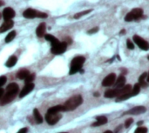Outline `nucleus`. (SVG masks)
I'll return each mask as SVG.
<instances>
[{
  "label": "nucleus",
  "instance_id": "obj_39",
  "mask_svg": "<svg viewBox=\"0 0 149 133\" xmlns=\"http://www.w3.org/2000/svg\"><path fill=\"white\" fill-rule=\"evenodd\" d=\"M104 133H113V132H111V131H107V132H105Z\"/></svg>",
  "mask_w": 149,
  "mask_h": 133
},
{
  "label": "nucleus",
  "instance_id": "obj_11",
  "mask_svg": "<svg viewBox=\"0 0 149 133\" xmlns=\"http://www.w3.org/2000/svg\"><path fill=\"white\" fill-rule=\"evenodd\" d=\"M14 17H15V11L12 8L7 7L3 10V17L5 21L11 20V18H13Z\"/></svg>",
  "mask_w": 149,
  "mask_h": 133
},
{
  "label": "nucleus",
  "instance_id": "obj_32",
  "mask_svg": "<svg viewBox=\"0 0 149 133\" xmlns=\"http://www.w3.org/2000/svg\"><path fill=\"white\" fill-rule=\"evenodd\" d=\"M7 81V78L5 76H1L0 77V87H2Z\"/></svg>",
  "mask_w": 149,
  "mask_h": 133
},
{
  "label": "nucleus",
  "instance_id": "obj_15",
  "mask_svg": "<svg viewBox=\"0 0 149 133\" xmlns=\"http://www.w3.org/2000/svg\"><path fill=\"white\" fill-rule=\"evenodd\" d=\"M14 25V22L12 20H8L5 21L1 26H0V33H3L4 31L9 30L10 29H11Z\"/></svg>",
  "mask_w": 149,
  "mask_h": 133
},
{
  "label": "nucleus",
  "instance_id": "obj_2",
  "mask_svg": "<svg viewBox=\"0 0 149 133\" xmlns=\"http://www.w3.org/2000/svg\"><path fill=\"white\" fill-rule=\"evenodd\" d=\"M85 60H86V58L84 57H82V56H79V57H74L72 60V63H71V68H70L69 74L73 75L76 72L80 71L81 69H82V65L85 63Z\"/></svg>",
  "mask_w": 149,
  "mask_h": 133
},
{
  "label": "nucleus",
  "instance_id": "obj_40",
  "mask_svg": "<svg viewBox=\"0 0 149 133\" xmlns=\"http://www.w3.org/2000/svg\"><path fill=\"white\" fill-rule=\"evenodd\" d=\"M60 133H67V132H60Z\"/></svg>",
  "mask_w": 149,
  "mask_h": 133
},
{
  "label": "nucleus",
  "instance_id": "obj_31",
  "mask_svg": "<svg viewBox=\"0 0 149 133\" xmlns=\"http://www.w3.org/2000/svg\"><path fill=\"white\" fill-rule=\"evenodd\" d=\"M133 122H134V119H133V118H128V119L126 121V123H125V127H126V128L130 127L131 125L133 124Z\"/></svg>",
  "mask_w": 149,
  "mask_h": 133
},
{
  "label": "nucleus",
  "instance_id": "obj_16",
  "mask_svg": "<svg viewBox=\"0 0 149 133\" xmlns=\"http://www.w3.org/2000/svg\"><path fill=\"white\" fill-rule=\"evenodd\" d=\"M46 24H45V23H41L38 26V28H37V30H36V34H37V36L38 37H43L44 36H45V30H46V26H45Z\"/></svg>",
  "mask_w": 149,
  "mask_h": 133
},
{
  "label": "nucleus",
  "instance_id": "obj_34",
  "mask_svg": "<svg viewBox=\"0 0 149 133\" xmlns=\"http://www.w3.org/2000/svg\"><path fill=\"white\" fill-rule=\"evenodd\" d=\"M28 132V129L27 128H23V129H20L17 133H27Z\"/></svg>",
  "mask_w": 149,
  "mask_h": 133
},
{
  "label": "nucleus",
  "instance_id": "obj_28",
  "mask_svg": "<svg viewBox=\"0 0 149 133\" xmlns=\"http://www.w3.org/2000/svg\"><path fill=\"white\" fill-rule=\"evenodd\" d=\"M34 79H35V74H31V73H30V74L25 78V79H24L25 81H24V82H25L26 84L32 83V81H33Z\"/></svg>",
  "mask_w": 149,
  "mask_h": 133
},
{
  "label": "nucleus",
  "instance_id": "obj_41",
  "mask_svg": "<svg viewBox=\"0 0 149 133\" xmlns=\"http://www.w3.org/2000/svg\"><path fill=\"white\" fill-rule=\"evenodd\" d=\"M0 17H1V14H0Z\"/></svg>",
  "mask_w": 149,
  "mask_h": 133
},
{
  "label": "nucleus",
  "instance_id": "obj_3",
  "mask_svg": "<svg viewBox=\"0 0 149 133\" xmlns=\"http://www.w3.org/2000/svg\"><path fill=\"white\" fill-rule=\"evenodd\" d=\"M140 91H141V86H140L139 84H136V85H134V87L132 88V90H131V91H130L129 93H127V94L121 95V96H120V97H117L116 101H117V102H120V101L127 100V99H128V98H132V97L136 96L137 94L140 93Z\"/></svg>",
  "mask_w": 149,
  "mask_h": 133
},
{
  "label": "nucleus",
  "instance_id": "obj_21",
  "mask_svg": "<svg viewBox=\"0 0 149 133\" xmlns=\"http://www.w3.org/2000/svg\"><path fill=\"white\" fill-rule=\"evenodd\" d=\"M29 74H30V72H29L28 70H26V69H21V70L17 72V78H19V79H21V80H24V79H25V78H26Z\"/></svg>",
  "mask_w": 149,
  "mask_h": 133
},
{
  "label": "nucleus",
  "instance_id": "obj_18",
  "mask_svg": "<svg viewBox=\"0 0 149 133\" xmlns=\"http://www.w3.org/2000/svg\"><path fill=\"white\" fill-rule=\"evenodd\" d=\"M125 84H126V78L124 77V76H120L119 78H118V79L117 80H115V82H114V89H119V88H121V87H123L124 85H125Z\"/></svg>",
  "mask_w": 149,
  "mask_h": 133
},
{
  "label": "nucleus",
  "instance_id": "obj_29",
  "mask_svg": "<svg viewBox=\"0 0 149 133\" xmlns=\"http://www.w3.org/2000/svg\"><path fill=\"white\" fill-rule=\"evenodd\" d=\"M134 133H148V128L146 127H138Z\"/></svg>",
  "mask_w": 149,
  "mask_h": 133
},
{
  "label": "nucleus",
  "instance_id": "obj_7",
  "mask_svg": "<svg viewBox=\"0 0 149 133\" xmlns=\"http://www.w3.org/2000/svg\"><path fill=\"white\" fill-rule=\"evenodd\" d=\"M134 43L143 51H148L149 49V44L148 43V41H146L145 39H143L142 37H141L138 35H134L133 37Z\"/></svg>",
  "mask_w": 149,
  "mask_h": 133
},
{
  "label": "nucleus",
  "instance_id": "obj_4",
  "mask_svg": "<svg viewBox=\"0 0 149 133\" xmlns=\"http://www.w3.org/2000/svg\"><path fill=\"white\" fill-rule=\"evenodd\" d=\"M143 15V10L140 8H136V9H134L132 10L128 14H127L126 17H125V20L127 22H131V21H134V20H137L139 18H141Z\"/></svg>",
  "mask_w": 149,
  "mask_h": 133
},
{
  "label": "nucleus",
  "instance_id": "obj_13",
  "mask_svg": "<svg viewBox=\"0 0 149 133\" xmlns=\"http://www.w3.org/2000/svg\"><path fill=\"white\" fill-rule=\"evenodd\" d=\"M147 112L146 107L144 106H136L129 111H127V112H125L124 114H132V115H139V114H142L145 113Z\"/></svg>",
  "mask_w": 149,
  "mask_h": 133
},
{
  "label": "nucleus",
  "instance_id": "obj_9",
  "mask_svg": "<svg viewBox=\"0 0 149 133\" xmlns=\"http://www.w3.org/2000/svg\"><path fill=\"white\" fill-rule=\"evenodd\" d=\"M61 118V116L58 113H46L45 115V120L50 125H53L57 124Z\"/></svg>",
  "mask_w": 149,
  "mask_h": 133
},
{
  "label": "nucleus",
  "instance_id": "obj_35",
  "mask_svg": "<svg viewBox=\"0 0 149 133\" xmlns=\"http://www.w3.org/2000/svg\"><path fill=\"white\" fill-rule=\"evenodd\" d=\"M3 90L2 88H0V99L3 97Z\"/></svg>",
  "mask_w": 149,
  "mask_h": 133
},
{
  "label": "nucleus",
  "instance_id": "obj_14",
  "mask_svg": "<svg viewBox=\"0 0 149 133\" xmlns=\"http://www.w3.org/2000/svg\"><path fill=\"white\" fill-rule=\"evenodd\" d=\"M119 96H120V89H111V90H107L105 92V98H117Z\"/></svg>",
  "mask_w": 149,
  "mask_h": 133
},
{
  "label": "nucleus",
  "instance_id": "obj_37",
  "mask_svg": "<svg viewBox=\"0 0 149 133\" xmlns=\"http://www.w3.org/2000/svg\"><path fill=\"white\" fill-rule=\"evenodd\" d=\"M143 124V121H140V122H138V125H141Z\"/></svg>",
  "mask_w": 149,
  "mask_h": 133
},
{
  "label": "nucleus",
  "instance_id": "obj_20",
  "mask_svg": "<svg viewBox=\"0 0 149 133\" xmlns=\"http://www.w3.org/2000/svg\"><path fill=\"white\" fill-rule=\"evenodd\" d=\"M147 78H148V73L145 72L143 73L140 78H139V85L141 87H147L148 86V83H147Z\"/></svg>",
  "mask_w": 149,
  "mask_h": 133
},
{
  "label": "nucleus",
  "instance_id": "obj_6",
  "mask_svg": "<svg viewBox=\"0 0 149 133\" xmlns=\"http://www.w3.org/2000/svg\"><path fill=\"white\" fill-rule=\"evenodd\" d=\"M66 47H67L66 42H58V44L52 45L51 51L54 55H60V54H63L66 51Z\"/></svg>",
  "mask_w": 149,
  "mask_h": 133
},
{
  "label": "nucleus",
  "instance_id": "obj_23",
  "mask_svg": "<svg viewBox=\"0 0 149 133\" xmlns=\"http://www.w3.org/2000/svg\"><path fill=\"white\" fill-rule=\"evenodd\" d=\"M33 116H34V118H35V120H36V122L38 124H42L43 123V117L41 116V114H40V112H38V109H34Z\"/></svg>",
  "mask_w": 149,
  "mask_h": 133
},
{
  "label": "nucleus",
  "instance_id": "obj_33",
  "mask_svg": "<svg viewBox=\"0 0 149 133\" xmlns=\"http://www.w3.org/2000/svg\"><path fill=\"white\" fill-rule=\"evenodd\" d=\"M98 30H99V27H95V28H93V29L90 30L88 31V33H89V34H93V33H95V32H97Z\"/></svg>",
  "mask_w": 149,
  "mask_h": 133
},
{
  "label": "nucleus",
  "instance_id": "obj_22",
  "mask_svg": "<svg viewBox=\"0 0 149 133\" xmlns=\"http://www.w3.org/2000/svg\"><path fill=\"white\" fill-rule=\"evenodd\" d=\"M17 57H16V56H11V57L7 60V62L5 63V65H6L7 67L10 68V67H13V66L17 64Z\"/></svg>",
  "mask_w": 149,
  "mask_h": 133
},
{
  "label": "nucleus",
  "instance_id": "obj_24",
  "mask_svg": "<svg viewBox=\"0 0 149 133\" xmlns=\"http://www.w3.org/2000/svg\"><path fill=\"white\" fill-rule=\"evenodd\" d=\"M6 91L11 92H18V85L16 83H11L6 87Z\"/></svg>",
  "mask_w": 149,
  "mask_h": 133
},
{
  "label": "nucleus",
  "instance_id": "obj_36",
  "mask_svg": "<svg viewBox=\"0 0 149 133\" xmlns=\"http://www.w3.org/2000/svg\"><path fill=\"white\" fill-rule=\"evenodd\" d=\"M122 128V125H119L118 127H117V129H116V131H115V133L119 132V131H120V129H121Z\"/></svg>",
  "mask_w": 149,
  "mask_h": 133
},
{
  "label": "nucleus",
  "instance_id": "obj_1",
  "mask_svg": "<svg viewBox=\"0 0 149 133\" xmlns=\"http://www.w3.org/2000/svg\"><path fill=\"white\" fill-rule=\"evenodd\" d=\"M83 103V98L80 95H75L72 98H70L64 105V107L65 109V112L73 111L76 108H78L79 105H81Z\"/></svg>",
  "mask_w": 149,
  "mask_h": 133
},
{
  "label": "nucleus",
  "instance_id": "obj_30",
  "mask_svg": "<svg viewBox=\"0 0 149 133\" xmlns=\"http://www.w3.org/2000/svg\"><path fill=\"white\" fill-rule=\"evenodd\" d=\"M127 48L130 49V50H134V44H133V42L130 39L127 40Z\"/></svg>",
  "mask_w": 149,
  "mask_h": 133
},
{
  "label": "nucleus",
  "instance_id": "obj_26",
  "mask_svg": "<svg viewBox=\"0 0 149 133\" xmlns=\"http://www.w3.org/2000/svg\"><path fill=\"white\" fill-rule=\"evenodd\" d=\"M16 34H17V32H16L15 30L10 31V32L6 36V37H5V43H10V42H11V41L15 38Z\"/></svg>",
  "mask_w": 149,
  "mask_h": 133
},
{
  "label": "nucleus",
  "instance_id": "obj_12",
  "mask_svg": "<svg viewBox=\"0 0 149 133\" xmlns=\"http://www.w3.org/2000/svg\"><path fill=\"white\" fill-rule=\"evenodd\" d=\"M34 87H35V85H34V84H32V83H29V84H26L25 85H24V87L23 88V90L20 91V94H19V98H24V97H25L26 95H28L33 89H34Z\"/></svg>",
  "mask_w": 149,
  "mask_h": 133
},
{
  "label": "nucleus",
  "instance_id": "obj_5",
  "mask_svg": "<svg viewBox=\"0 0 149 133\" xmlns=\"http://www.w3.org/2000/svg\"><path fill=\"white\" fill-rule=\"evenodd\" d=\"M23 16L26 18H34V17H47V14L33 10V9H27L24 11Z\"/></svg>",
  "mask_w": 149,
  "mask_h": 133
},
{
  "label": "nucleus",
  "instance_id": "obj_19",
  "mask_svg": "<svg viewBox=\"0 0 149 133\" xmlns=\"http://www.w3.org/2000/svg\"><path fill=\"white\" fill-rule=\"evenodd\" d=\"M61 112H65L64 105H56V106L51 107V108H49L47 112L48 113H58Z\"/></svg>",
  "mask_w": 149,
  "mask_h": 133
},
{
  "label": "nucleus",
  "instance_id": "obj_38",
  "mask_svg": "<svg viewBox=\"0 0 149 133\" xmlns=\"http://www.w3.org/2000/svg\"><path fill=\"white\" fill-rule=\"evenodd\" d=\"M3 1H2V0H0V6H2V5H3Z\"/></svg>",
  "mask_w": 149,
  "mask_h": 133
},
{
  "label": "nucleus",
  "instance_id": "obj_8",
  "mask_svg": "<svg viewBox=\"0 0 149 133\" xmlns=\"http://www.w3.org/2000/svg\"><path fill=\"white\" fill-rule=\"evenodd\" d=\"M17 95V92H11V91H7V93L5 95H3L2 98H1V101H0V105L3 106V105H6L7 104H9L10 102H11L15 98L16 96Z\"/></svg>",
  "mask_w": 149,
  "mask_h": 133
},
{
  "label": "nucleus",
  "instance_id": "obj_25",
  "mask_svg": "<svg viewBox=\"0 0 149 133\" xmlns=\"http://www.w3.org/2000/svg\"><path fill=\"white\" fill-rule=\"evenodd\" d=\"M45 39H46L47 41H49V42L52 44V45H54V44H58V43L59 42L54 36H52V35H51V34H46V35H45Z\"/></svg>",
  "mask_w": 149,
  "mask_h": 133
},
{
  "label": "nucleus",
  "instance_id": "obj_27",
  "mask_svg": "<svg viewBox=\"0 0 149 133\" xmlns=\"http://www.w3.org/2000/svg\"><path fill=\"white\" fill-rule=\"evenodd\" d=\"M91 11H92V10H84V11L79 12V13H77V14H75V15H74V18H76V19L80 18L81 17H83V16H85V15H86V14L90 13Z\"/></svg>",
  "mask_w": 149,
  "mask_h": 133
},
{
  "label": "nucleus",
  "instance_id": "obj_17",
  "mask_svg": "<svg viewBox=\"0 0 149 133\" xmlns=\"http://www.w3.org/2000/svg\"><path fill=\"white\" fill-rule=\"evenodd\" d=\"M96 120H97V122L94 123V124H93L92 126L96 127V126L104 125H106V124L107 123V121H108V120H107V118L105 117V116H98V117H96Z\"/></svg>",
  "mask_w": 149,
  "mask_h": 133
},
{
  "label": "nucleus",
  "instance_id": "obj_10",
  "mask_svg": "<svg viewBox=\"0 0 149 133\" xmlns=\"http://www.w3.org/2000/svg\"><path fill=\"white\" fill-rule=\"evenodd\" d=\"M115 80H116V75L114 73H111L104 78V80L102 81V85L105 87H109L114 84Z\"/></svg>",
  "mask_w": 149,
  "mask_h": 133
}]
</instances>
